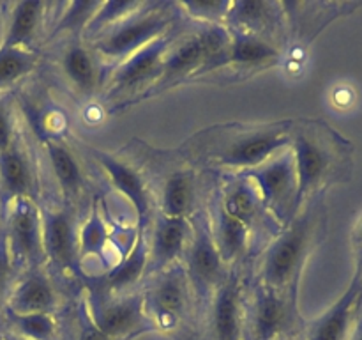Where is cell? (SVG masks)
<instances>
[{"mask_svg":"<svg viewBox=\"0 0 362 340\" xmlns=\"http://www.w3.org/2000/svg\"><path fill=\"white\" fill-rule=\"evenodd\" d=\"M327 229L324 195L311 198L296 218L283 227L264 248L257 262L255 285L276 293L297 294L303 269Z\"/></svg>","mask_w":362,"mask_h":340,"instance_id":"obj_3","label":"cell"},{"mask_svg":"<svg viewBox=\"0 0 362 340\" xmlns=\"http://www.w3.org/2000/svg\"><path fill=\"white\" fill-rule=\"evenodd\" d=\"M292 124L293 120H281L207 128L187 142V158L225 176L246 174L290 147Z\"/></svg>","mask_w":362,"mask_h":340,"instance_id":"obj_1","label":"cell"},{"mask_svg":"<svg viewBox=\"0 0 362 340\" xmlns=\"http://www.w3.org/2000/svg\"><path fill=\"white\" fill-rule=\"evenodd\" d=\"M362 315V278L356 271L349 289L320 317L304 326L303 340H352Z\"/></svg>","mask_w":362,"mask_h":340,"instance_id":"obj_17","label":"cell"},{"mask_svg":"<svg viewBox=\"0 0 362 340\" xmlns=\"http://www.w3.org/2000/svg\"><path fill=\"white\" fill-rule=\"evenodd\" d=\"M39 170L23 137L16 140L4 152H0V208L4 209L14 200L30 198L37 200Z\"/></svg>","mask_w":362,"mask_h":340,"instance_id":"obj_16","label":"cell"},{"mask_svg":"<svg viewBox=\"0 0 362 340\" xmlns=\"http://www.w3.org/2000/svg\"><path fill=\"white\" fill-rule=\"evenodd\" d=\"M177 34L179 30L173 28L168 34L154 39L147 46L112 67L105 81L108 99L122 101V99L131 98H147L148 92L154 89L161 76L166 52L172 46Z\"/></svg>","mask_w":362,"mask_h":340,"instance_id":"obj_8","label":"cell"},{"mask_svg":"<svg viewBox=\"0 0 362 340\" xmlns=\"http://www.w3.org/2000/svg\"><path fill=\"white\" fill-rule=\"evenodd\" d=\"M110 241H112V230H110L101 209L94 202L90 212L85 218V222L80 223V230H78L81 264L87 259H105V251L110 246Z\"/></svg>","mask_w":362,"mask_h":340,"instance_id":"obj_30","label":"cell"},{"mask_svg":"<svg viewBox=\"0 0 362 340\" xmlns=\"http://www.w3.org/2000/svg\"><path fill=\"white\" fill-rule=\"evenodd\" d=\"M297 294L255 285L246 296V340H283L297 336L300 326Z\"/></svg>","mask_w":362,"mask_h":340,"instance_id":"obj_9","label":"cell"},{"mask_svg":"<svg viewBox=\"0 0 362 340\" xmlns=\"http://www.w3.org/2000/svg\"><path fill=\"white\" fill-rule=\"evenodd\" d=\"M4 237L18 275L28 269L45 268L42 220L37 200L20 198L4 209Z\"/></svg>","mask_w":362,"mask_h":340,"instance_id":"obj_11","label":"cell"},{"mask_svg":"<svg viewBox=\"0 0 362 340\" xmlns=\"http://www.w3.org/2000/svg\"><path fill=\"white\" fill-rule=\"evenodd\" d=\"M202 321L207 340H246V289L237 268L214 290Z\"/></svg>","mask_w":362,"mask_h":340,"instance_id":"obj_13","label":"cell"},{"mask_svg":"<svg viewBox=\"0 0 362 340\" xmlns=\"http://www.w3.org/2000/svg\"><path fill=\"white\" fill-rule=\"evenodd\" d=\"M290 151L299 186V211L311 198L325 195L329 186L352 179L354 144L325 120H293Z\"/></svg>","mask_w":362,"mask_h":340,"instance_id":"obj_2","label":"cell"},{"mask_svg":"<svg viewBox=\"0 0 362 340\" xmlns=\"http://www.w3.org/2000/svg\"><path fill=\"white\" fill-rule=\"evenodd\" d=\"M98 0H76V2L62 4V11L55 21L52 35H67V38L83 39L87 25L99 7Z\"/></svg>","mask_w":362,"mask_h":340,"instance_id":"obj_32","label":"cell"},{"mask_svg":"<svg viewBox=\"0 0 362 340\" xmlns=\"http://www.w3.org/2000/svg\"><path fill=\"white\" fill-rule=\"evenodd\" d=\"M198 200H200V183L193 166L173 169L161 181L158 212L172 218L191 220L200 211Z\"/></svg>","mask_w":362,"mask_h":340,"instance_id":"obj_26","label":"cell"},{"mask_svg":"<svg viewBox=\"0 0 362 340\" xmlns=\"http://www.w3.org/2000/svg\"><path fill=\"white\" fill-rule=\"evenodd\" d=\"M42 144H45L46 159H48L53 181H55L60 197L64 198V204L76 209L81 198L87 197L88 191L87 174L81 165L80 156L57 137L45 138Z\"/></svg>","mask_w":362,"mask_h":340,"instance_id":"obj_21","label":"cell"},{"mask_svg":"<svg viewBox=\"0 0 362 340\" xmlns=\"http://www.w3.org/2000/svg\"><path fill=\"white\" fill-rule=\"evenodd\" d=\"M39 64L35 50L0 46V94L30 76Z\"/></svg>","mask_w":362,"mask_h":340,"instance_id":"obj_31","label":"cell"},{"mask_svg":"<svg viewBox=\"0 0 362 340\" xmlns=\"http://www.w3.org/2000/svg\"><path fill=\"white\" fill-rule=\"evenodd\" d=\"M16 278L18 271L14 269L9 250H7L6 237H4L2 230H0V312H4V308H6L7 298H9L11 290H13Z\"/></svg>","mask_w":362,"mask_h":340,"instance_id":"obj_35","label":"cell"},{"mask_svg":"<svg viewBox=\"0 0 362 340\" xmlns=\"http://www.w3.org/2000/svg\"><path fill=\"white\" fill-rule=\"evenodd\" d=\"M232 41H230L228 64L226 67H237L239 71L262 69V67H271L281 57L278 46L257 35L243 34V32H232Z\"/></svg>","mask_w":362,"mask_h":340,"instance_id":"obj_28","label":"cell"},{"mask_svg":"<svg viewBox=\"0 0 362 340\" xmlns=\"http://www.w3.org/2000/svg\"><path fill=\"white\" fill-rule=\"evenodd\" d=\"M90 156L99 169L106 174L117 193L122 195L136 215V230L147 232L154 218V198L144 174L126 159L101 149H90Z\"/></svg>","mask_w":362,"mask_h":340,"instance_id":"obj_15","label":"cell"},{"mask_svg":"<svg viewBox=\"0 0 362 340\" xmlns=\"http://www.w3.org/2000/svg\"><path fill=\"white\" fill-rule=\"evenodd\" d=\"M0 340H27V339H21V336H16L13 335V333H4L2 336H0Z\"/></svg>","mask_w":362,"mask_h":340,"instance_id":"obj_39","label":"cell"},{"mask_svg":"<svg viewBox=\"0 0 362 340\" xmlns=\"http://www.w3.org/2000/svg\"><path fill=\"white\" fill-rule=\"evenodd\" d=\"M361 4L356 2H281L285 13L286 32L293 35L300 45H310L324 27L339 16L350 14Z\"/></svg>","mask_w":362,"mask_h":340,"instance_id":"obj_22","label":"cell"},{"mask_svg":"<svg viewBox=\"0 0 362 340\" xmlns=\"http://www.w3.org/2000/svg\"><path fill=\"white\" fill-rule=\"evenodd\" d=\"M216 198L232 218L239 220L250 230L253 241L262 234L267 244L281 230L265 211L253 181L244 174L225 176Z\"/></svg>","mask_w":362,"mask_h":340,"instance_id":"obj_14","label":"cell"},{"mask_svg":"<svg viewBox=\"0 0 362 340\" xmlns=\"http://www.w3.org/2000/svg\"><path fill=\"white\" fill-rule=\"evenodd\" d=\"M145 4L147 2H141V0H108V2H101L95 14L92 16L90 23L87 25L83 41H88V39L95 38L101 32L108 30L110 27L122 21L129 14L140 11Z\"/></svg>","mask_w":362,"mask_h":340,"instance_id":"obj_33","label":"cell"},{"mask_svg":"<svg viewBox=\"0 0 362 340\" xmlns=\"http://www.w3.org/2000/svg\"><path fill=\"white\" fill-rule=\"evenodd\" d=\"M179 16L180 11L175 4L147 2L140 11L85 42L105 64L106 69H112L148 42L173 30Z\"/></svg>","mask_w":362,"mask_h":340,"instance_id":"obj_4","label":"cell"},{"mask_svg":"<svg viewBox=\"0 0 362 340\" xmlns=\"http://www.w3.org/2000/svg\"><path fill=\"white\" fill-rule=\"evenodd\" d=\"M225 27L232 32L257 35L278 46L276 42H279L286 32V21L281 2L239 0V2H230Z\"/></svg>","mask_w":362,"mask_h":340,"instance_id":"obj_20","label":"cell"},{"mask_svg":"<svg viewBox=\"0 0 362 340\" xmlns=\"http://www.w3.org/2000/svg\"><path fill=\"white\" fill-rule=\"evenodd\" d=\"M209 223H211L212 239L218 246L219 255L230 269L237 268V264L244 261L253 250V236L250 230L239 222L232 218L223 209L218 198H214L209 211Z\"/></svg>","mask_w":362,"mask_h":340,"instance_id":"obj_25","label":"cell"},{"mask_svg":"<svg viewBox=\"0 0 362 340\" xmlns=\"http://www.w3.org/2000/svg\"><path fill=\"white\" fill-rule=\"evenodd\" d=\"M191 232H193L191 220L172 218V216L156 212L145 232L148 244L147 276L182 262Z\"/></svg>","mask_w":362,"mask_h":340,"instance_id":"obj_19","label":"cell"},{"mask_svg":"<svg viewBox=\"0 0 362 340\" xmlns=\"http://www.w3.org/2000/svg\"><path fill=\"white\" fill-rule=\"evenodd\" d=\"M244 176L253 181L262 198L265 211L278 223L279 229L288 225L299 212V186H297L296 165L290 147L278 152L264 165L250 170Z\"/></svg>","mask_w":362,"mask_h":340,"instance_id":"obj_10","label":"cell"},{"mask_svg":"<svg viewBox=\"0 0 362 340\" xmlns=\"http://www.w3.org/2000/svg\"><path fill=\"white\" fill-rule=\"evenodd\" d=\"M60 296L52 276L42 268L28 269L18 275L6 308L16 314H57Z\"/></svg>","mask_w":362,"mask_h":340,"instance_id":"obj_23","label":"cell"},{"mask_svg":"<svg viewBox=\"0 0 362 340\" xmlns=\"http://www.w3.org/2000/svg\"><path fill=\"white\" fill-rule=\"evenodd\" d=\"M177 9L186 13L191 20L198 25H225L226 13L230 9V2L223 0H187V2H177Z\"/></svg>","mask_w":362,"mask_h":340,"instance_id":"obj_34","label":"cell"},{"mask_svg":"<svg viewBox=\"0 0 362 340\" xmlns=\"http://www.w3.org/2000/svg\"><path fill=\"white\" fill-rule=\"evenodd\" d=\"M18 124L9 101L0 98V152L6 151L18 137Z\"/></svg>","mask_w":362,"mask_h":340,"instance_id":"obj_36","label":"cell"},{"mask_svg":"<svg viewBox=\"0 0 362 340\" xmlns=\"http://www.w3.org/2000/svg\"><path fill=\"white\" fill-rule=\"evenodd\" d=\"M141 290L145 312L156 332L177 335L186 328L194 314V300L182 262L148 276Z\"/></svg>","mask_w":362,"mask_h":340,"instance_id":"obj_5","label":"cell"},{"mask_svg":"<svg viewBox=\"0 0 362 340\" xmlns=\"http://www.w3.org/2000/svg\"><path fill=\"white\" fill-rule=\"evenodd\" d=\"M85 308L95 326L113 340H134L156 332L145 312L144 290L124 294H106L85 285Z\"/></svg>","mask_w":362,"mask_h":340,"instance_id":"obj_7","label":"cell"},{"mask_svg":"<svg viewBox=\"0 0 362 340\" xmlns=\"http://www.w3.org/2000/svg\"><path fill=\"white\" fill-rule=\"evenodd\" d=\"M7 333L27 340H60V324L55 314H16L4 308Z\"/></svg>","mask_w":362,"mask_h":340,"instance_id":"obj_29","label":"cell"},{"mask_svg":"<svg viewBox=\"0 0 362 340\" xmlns=\"http://www.w3.org/2000/svg\"><path fill=\"white\" fill-rule=\"evenodd\" d=\"M48 7L49 4L41 2V0L9 4L0 46H4V48L35 50L34 42L37 41L39 34L45 27L46 9Z\"/></svg>","mask_w":362,"mask_h":340,"instance_id":"obj_27","label":"cell"},{"mask_svg":"<svg viewBox=\"0 0 362 340\" xmlns=\"http://www.w3.org/2000/svg\"><path fill=\"white\" fill-rule=\"evenodd\" d=\"M352 340H362V315H361V321H359V324H357V329H356V333H354Z\"/></svg>","mask_w":362,"mask_h":340,"instance_id":"obj_38","label":"cell"},{"mask_svg":"<svg viewBox=\"0 0 362 340\" xmlns=\"http://www.w3.org/2000/svg\"><path fill=\"white\" fill-rule=\"evenodd\" d=\"M283 340H297V339H296V336H292V339H283Z\"/></svg>","mask_w":362,"mask_h":340,"instance_id":"obj_40","label":"cell"},{"mask_svg":"<svg viewBox=\"0 0 362 340\" xmlns=\"http://www.w3.org/2000/svg\"><path fill=\"white\" fill-rule=\"evenodd\" d=\"M42 220V250L45 261L52 268L67 273L71 276H83V264L80 261L78 246V222L76 209L71 205H39Z\"/></svg>","mask_w":362,"mask_h":340,"instance_id":"obj_12","label":"cell"},{"mask_svg":"<svg viewBox=\"0 0 362 340\" xmlns=\"http://www.w3.org/2000/svg\"><path fill=\"white\" fill-rule=\"evenodd\" d=\"M191 225H193V232H191L189 244L184 254L182 266L186 269L191 293H193L194 314L198 319H202L212 294L226 278L230 268L225 264L212 239L209 215L198 211L191 218Z\"/></svg>","mask_w":362,"mask_h":340,"instance_id":"obj_6","label":"cell"},{"mask_svg":"<svg viewBox=\"0 0 362 340\" xmlns=\"http://www.w3.org/2000/svg\"><path fill=\"white\" fill-rule=\"evenodd\" d=\"M148 271V244L147 234L138 232L134 236L133 243L127 248L126 254L122 255L119 262L103 273L98 278L87 280L85 285H90L94 289L101 290L106 294H124L136 290V285L141 278L147 276Z\"/></svg>","mask_w":362,"mask_h":340,"instance_id":"obj_24","label":"cell"},{"mask_svg":"<svg viewBox=\"0 0 362 340\" xmlns=\"http://www.w3.org/2000/svg\"><path fill=\"white\" fill-rule=\"evenodd\" d=\"M74 340H113L110 339V336H106L105 333L92 322V319L88 317L83 298H81L76 310V333H74Z\"/></svg>","mask_w":362,"mask_h":340,"instance_id":"obj_37","label":"cell"},{"mask_svg":"<svg viewBox=\"0 0 362 340\" xmlns=\"http://www.w3.org/2000/svg\"><path fill=\"white\" fill-rule=\"evenodd\" d=\"M59 73L67 87L81 98L105 89L108 69L81 38H69L59 53Z\"/></svg>","mask_w":362,"mask_h":340,"instance_id":"obj_18","label":"cell"}]
</instances>
